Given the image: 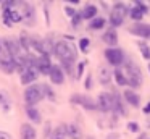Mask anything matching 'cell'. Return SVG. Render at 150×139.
Returning a JSON list of instances; mask_svg holds the SVG:
<instances>
[{"instance_id":"6da1fadb","label":"cell","mask_w":150,"mask_h":139,"mask_svg":"<svg viewBox=\"0 0 150 139\" xmlns=\"http://www.w3.org/2000/svg\"><path fill=\"white\" fill-rule=\"evenodd\" d=\"M124 70H126V76H127V86L132 87V91L139 89L142 86V81H144L140 66L132 58H126V61H124Z\"/></svg>"},{"instance_id":"7a4b0ae2","label":"cell","mask_w":150,"mask_h":139,"mask_svg":"<svg viewBox=\"0 0 150 139\" xmlns=\"http://www.w3.org/2000/svg\"><path fill=\"white\" fill-rule=\"evenodd\" d=\"M55 55L62 61H65V60H74L76 61L78 52L73 47V44H69L66 41H58V42H55Z\"/></svg>"},{"instance_id":"3957f363","label":"cell","mask_w":150,"mask_h":139,"mask_svg":"<svg viewBox=\"0 0 150 139\" xmlns=\"http://www.w3.org/2000/svg\"><path fill=\"white\" fill-rule=\"evenodd\" d=\"M103 55H105L108 63L115 68H121V65H124V61H126V55H124L123 48H118V47L105 48Z\"/></svg>"},{"instance_id":"277c9868","label":"cell","mask_w":150,"mask_h":139,"mask_svg":"<svg viewBox=\"0 0 150 139\" xmlns=\"http://www.w3.org/2000/svg\"><path fill=\"white\" fill-rule=\"evenodd\" d=\"M44 97L42 84H33L24 91V100H26L28 107H34L37 102H40Z\"/></svg>"},{"instance_id":"5b68a950","label":"cell","mask_w":150,"mask_h":139,"mask_svg":"<svg viewBox=\"0 0 150 139\" xmlns=\"http://www.w3.org/2000/svg\"><path fill=\"white\" fill-rule=\"evenodd\" d=\"M69 102L74 103V105H81L82 108L89 110V112H94V110L98 108L97 100H94L92 97L86 96V94H73L71 99H69Z\"/></svg>"},{"instance_id":"8992f818","label":"cell","mask_w":150,"mask_h":139,"mask_svg":"<svg viewBox=\"0 0 150 139\" xmlns=\"http://www.w3.org/2000/svg\"><path fill=\"white\" fill-rule=\"evenodd\" d=\"M97 105L98 110L102 113H108V112H113V92H100L97 97Z\"/></svg>"},{"instance_id":"52a82bcc","label":"cell","mask_w":150,"mask_h":139,"mask_svg":"<svg viewBox=\"0 0 150 139\" xmlns=\"http://www.w3.org/2000/svg\"><path fill=\"white\" fill-rule=\"evenodd\" d=\"M20 13H21V18H23V21L26 23L28 26H33V24H34V21H36V10H34L33 5L23 2V3H21Z\"/></svg>"},{"instance_id":"ba28073f","label":"cell","mask_w":150,"mask_h":139,"mask_svg":"<svg viewBox=\"0 0 150 139\" xmlns=\"http://www.w3.org/2000/svg\"><path fill=\"white\" fill-rule=\"evenodd\" d=\"M129 10H131V8H129ZM129 10H116V8L111 10V11H110V18H108L111 28H118V26L123 24L126 15H129Z\"/></svg>"},{"instance_id":"9c48e42d","label":"cell","mask_w":150,"mask_h":139,"mask_svg":"<svg viewBox=\"0 0 150 139\" xmlns=\"http://www.w3.org/2000/svg\"><path fill=\"white\" fill-rule=\"evenodd\" d=\"M2 45H4L5 52H7V55H10V57H20L21 55V45L20 42H16L15 39H4L2 41Z\"/></svg>"},{"instance_id":"30bf717a","label":"cell","mask_w":150,"mask_h":139,"mask_svg":"<svg viewBox=\"0 0 150 139\" xmlns=\"http://www.w3.org/2000/svg\"><path fill=\"white\" fill-rule=\"evenodd\" d=\"M129 32L140 39H150V24L145 23H136L129 28Z\"/></svg>"},{"instance_id":"8fae6325","label":"cell","mask_w":150,"mask_h":139,"mask_svg":"<svg viewBox=\"0 0 150 139\" xmlns=\"http://www.w3.org/2000/svg\"><path fill=\"white\" fill-rule=\"evenodd\" d=\"M113 112L116 115H121V116H127V110L124 107V100H123V96H121L118 91H113Z\"/></svg>"},{"instance_id":"7c38bea8","label":"cell","mask_w":150,"mask_h":139,"mask_svg":"<svg viewBox=\"0 0 150 139\" xmlns=\"http://www.w3.org/2000/svg\"><path fill=\"white\" fill-rule=\"evenodd\" d=\"M52 61H50V57H45V55H40V57H37V63H36V68L39 73L42 74H50V71H52Z\"/></svg>"},{"instance_id":"4fadbf2b","label":"cell","mask_w":150,"mask_h":139,"mask_svg":"<svg viewBox=\"0 0 150 139\" xmlns=\"http://www.w3.org/2000/svg\"><path fill=\"white\" fill-rule=\"evenodd\" d=\"M123 99L126 100L132 108H139V107H140V96L136 92V91H132V89H126V91H124V92H123Z\"/></svg>"},{"instance_id":"5bb4252c","label":"cell","mask_w":150,"mask_h":139,"mask_svg":"<svg viewBox=\"0 0 150 139\" xmlns=\"http://www.w3.org/2000/svg\"><path fill=\"white\" fill-rule=\"evenodd\" d=\"M21 13L20 10H4V23L7 26H11L13 23L21 21Z\"/></svg>"},{"instance_id":"9a60e30c","label":"cell","mask_w":150,"mask_h":139,"mask_svg":"<svg viewBox=\"0 0 150 139\" xmlns=\"http://www.w3.org/2000/svg\"><path fill=\"white\" fill-rule=\"evenodd\" d=\"M49 76H50V81H52L53 84H63L65 83V71H63L62 66H58V65H53Z\"/></svg>"},{"instance_id":"2e32d148","label":"cell","mask_w":150,"mask_h":139,"mask_svg":"<svg viewBox=\"0 0 150 139\" xmlns=\"http://www.w3.org/2000/svg\"><path fill=\"white\" fill-rule=\"evenodd\" d=\"M102 41H103L107 45H110V47L113 48L115 45L118 44V32H116V29H115V28L107 29V31L103 32V36H102Z\"/></svg>"},{"instance_id":"e0dca14e","label":"cell","mask_w":150,"mask_h":139,"mask_svg":"<svg viewBox=\"0 0 150 139\" xmlns=\"http://www.w3.org/2000/svg\"><path fill=\"white\" fill-rule=\"evenodd\" d=\"M37 76H39V71H37V68H28V70H24L23 73H21V83L23 84H31L34 83V81L37 79Z\"/></svg>"},{"instance_id":"ac0fdd59","label":"cell","mask_w":150,"mask_h":139,"mask_svg":"<svg viewBox=\"0 0 150 139\" xmlns=\"http://www.w3.org/2000/svg\"><path fill=\"white\" fill-rule=\"evenodd\" d=\"M0 68L5 71V73H11V71L16 70V63H15V58L10 55H5V57H0Z\"/></svg>"},{"instance_id":"d6986e66","label":"cell","mask_w":150,"mask_h":139,"mask_svg":"<svg viewBox=\"0 0 150 139\" xmlns=\"http://www.w3.org/2000/svg\"><path fill=\"white\" fill-rule=\"evenodd\" d=\"M97 11H98L97 5H94V3H87V5L81 10L82 19H89V21H92L94 18H97Z\"/></svg>"},{"instance_id":"ffe728a7","label":"cell","mask_w":150,"mask_h":139,"mask_svg":"<svg viewBox=\"0 0 150 139\" xmlns=\"http://www.w3.org/2000/svg\"><path fill=\"white\" fill-rule=\"evenodd\" d=\"M111 78H113V73L108 70L107 66H100V71H98V83L102 86H108L111 83Z\"/></svg>"},{"instance_id":"44dd1931","label":"cell","mask_w":150,"mask_h":139,"mask_svg":"<svg viewBox=\"0 0 150 139\" xmlns=\"http://www.w3.org/2000/svg\"><path fill=\"white\" fill-rule=\"evenodd\" d=\"M21 139H36V129L29 123L21 125Z\"/></svg>"},{"instance_id":"7402d4cb","label":"cell","mask_w":150,"mask_h":139,"mask_svg":"<svg viewBox=\"0 0 150 139\" xmlns=\"http://www.w3.org/2000/svg\"><path fill=\"white\" fill-rule=\"evenodd\" d=\"M113 78H115V81H116V84L120 87H123V86H127V76H126V73H124L121 68H115V71H113Z\"/></svg>"},{"instance_id":"603a6c76","label":"cell","mask_w":150,"mask_h":139,"mask_svg":"<svg viewBox=\"0 0 150 139\" xmlns=\"http://www.w3.org/2000/svg\"><path fill=\"white\" fill-rule=\"evenodd\" d=\"M50 139H68V125H60L53 129Z\"/></svg>"},{"instance_id":"cb8c5ba5","label":"cell","mask_w":150,"mask_h":139,"mask_svg":"<svg viewBox=\"0 0 150 139\" xmlns=\"http://www.w3.org/2000/svg\"><path fill=\"white\" fill-rule=\"evenodd\" d=\"M82 133H81V128L74 123L68 125V139H81Z\"/></svg>"},{"instance_id":"d4e9b609","label":"cell","mask_w":150,"mask_h":139,"mask_svg":"<svg viewBox=\"0 0 150 139\" xmlns=\"http://www.w3.org/2000/svg\"><path fill=\"white\" fill-rule=\"evenodd\" d=\"M26 115L31 121L34 123H40V113L36 107H26Z\"/></svg>"},{"instance_id":"484cf974","label":"cell","mask_w":150,"mask_h":139,"mask_svg":"<svg viewBox=\"0 0 150 139\" xmlns=\"http://www.w3.org/2000/svg\"><path fill=\"white\" fill-rule=\"evenodd\" d=\"M62 70L65 73L71 74V76H76V71H74V60H65L62 61Z\"/></svg>"},{"instance_id":"4316f807","label":"cell","mask_w":150,"mask_h":139,"mask_svg":"<svg viewBox=\"0 0 150 139\" xmlns=\"http://www.w3.org/2000/svg\"><path fill=\"white\" fill-rule=\"evenodd\" d=\"M105 23H107V19L105 18H100V16H97V18H94L91 23H89V29H103L105 28Z\"/></svg>"},{"instance_id":"83f0119b","label":"cell","mask_w":150,"mask_h":139,"mask_svg":"<svg viewBox=\"0 0 150 139\" xmlns=\"http://www.w3.org/2000/svg\"><path fill=\"white\" fill-rule=\"evenodd\" d=\"M0 105L4 107V110L5 112H8L10 110V96H8L5 91H0Z\"/></svg>"},{"instance_id":"f1b7e54d","label":"cell","mask_w":150,"mask_h":139,"mask_svg":"<svg viewBox=\"0 0 150 139\" xmlns=\"http://www.w3.org/2000/svg\"><path fill=\"white\" fill-rule=\"evenodd\" d=\"M137 45H139V48H140V53H142V57L145 58V60L150 61V47H149V45H147L144 41H139V42H137Z\"/></svg>"},{"instance_id":"f546056e","label":"cell","mask_w":150,"mask_h":139,"mask_svg":"<svg viewBox=\"0 0 150 139\" xmlns=\"http://www.w3.org/2000/svg\"><path fill=\"white\" fill-rule=\"evenodd\" d=\"M129 16L134 19V21H142V18H144V13L140 11V10L137 8L136 5H134V6H131V10H129Z\"/></svg>"},{"instance_id":"4dcf8cb0","label":"cell","mask_w":150,"mask_h":139,"mask_svg":"<svg viewBox=\"0 0 150 139\" xmlns=\"http://www.w3.org/2000/svg\"><path fill=\"white\" fill-rule=\"evenodd\" d=\"M89 45H91V41H89L87 37H82L81 41H79V48H81V52H84V53L89 52Z\"/></svg>"},{"instance_id":"1f68e13d","label":"cell","mask_w":150,"mask_h":139,"mask_svg":"<svg viewBox=\"0 0 150 139\" xmlns=\"http://www.w3.org/2000/svg\"><path fill=\"white\" fill-rule=\"evenodd\" d=\"M84 68H86V61H79L78 66H76V79H81L82 73H84Z\"/></svg>"},{"instance_id":"d6a6232c","label":"cell","mask_w":150,"mask_h":139,"mask_svg":"<svg viewBox=\"0 0 150 139\" xmlns=\"http://www.w3.org/2000/svg\"><path fill=\"white\" fill-rule=\"evenodd\" d=\"M42 91H44V96H47L50 100H55V94H53V91L47 84H42Z\"/></svg>"},{"instance_id":"836d02e7","label":"cell","mask_w":150,"mask_h":139,"mask_svg":"<svg viewBox=\"0 0 150 139\" xmlns=\"http://www.w3.org/2000/svg\"><path fill=\"white\" fill-rule=\"evenodd\" d=\"M127 131H131V133H139V131H140L139 123H137V121H129V123H127Z\"/></svg>"},{"instance_id":"e575fe53","label":"cell","mask_w":150,"mask_h":139,"mask_svg":"<svg viewBox=\"0 0 150 139\" xmlns=\"http://www.w3.org/2000/svg\"><path fill=\"white\" fill-rule=\"evenodd\" d=\"M134 5H136L137 8H139L140 11L144 13V15H145V13H149V6H147L144 2H140V0H136V2H134Z\"/></svg>"},{"instance_id":"d590c367","label":"cell","mask_w":150,"mask_h":139,"mask_svg":"<svg viewBox=\"0 0 150 139\" xmlns=\"http://www.w3.org/2000/svg\"><path fill=\"white\" fill-rule=\"evenodd\" d=\"M81 19H82V15H81V11H78V15L71 18V24H73V28H79V23H81Z\"/></svg>"},{"instance_id":"8d00e7d4","label":"cell","mask_w":150,"mask_h":139,"mask_svg":"<svg viewBox=\"0 0 150 139\" xmlns=\"http://www.w3.org/2000/svg\"><path fill=\"white\" fill-rule=\"evenodd\" d=\"M65 13L69 16V18H73V16L78 15V11H76V10L73 8V6H65Z\"/></svg>"},{"instance_id":"74e56055","label":"cell","mask_w":150,"mask_h":139,"mask_svg":"<svg viewBox=\"0 0 150 139\" xmlns=\"http://www.w3.org/2000/svg\"><path fill=\"white\" fill-rule=\"evenodd\" d=\"M84 86H86V89H92V76L91 74H87V78L84 81Z\"/></svg>"},{"instance_id":"f35d334b","label":"cell","mask_w":150,"mask_h":139,"mask_svg":"<svg viewBox=\"0 0 150 139\" xmlns=\"http://www.w3.org/2000/svg\"><path fill=\"white\" fill-rule=\"evenodd\" d=\"M0 139H11V136L5 131H0Z\"/></svg>"},{"instance_id":"ab89813d","label":"cell","mask_w":150,"mask_h":139,"mask_svg":"<svg viewBox=\"0 0 150 139\" xmlns=\"http://www.w3.org/2000/svg\"><path fill=\"white\" fill-rule=\"evenodd\" d=\"M107 139H120V134H118V133H110V134L107 136Z\"/></svg>"},{"instance_id":"60d3db41","label":"cell","mask_w":150,"mask_h":139,"mask_svg":"<svg viewBox=\"0 0 150 139\" xmlns=\"http://www.w3.org/2000/svg\"><path fill=\"white\" fill-rule=\"evenodd\" d=\"M144 113H145V115H150V102L144 107Z\"/></svg>"},{"instance_id":"b9f144b4","label":"cell","mask_w":150,"mask_h":139,"mask_svg":"<svg viewBox=\"0 0 150 139\" xmlns=\"http://www.w3.org/2000/svg\"><path fill=\"white\" fill-rule=\"evenodd\" d=\"M137 139H147V134H145V133H140L139 138H137Z\"/></svg>"},{"instance_id":"7bdbcfd3","label":"cell","mask_w":150,"mask_h":139,"mask_svg":"<svg viewBox=\"0 0 150 139\" xmlns=\"http://www.w3.org/2000/svg\"><path fill=\"white\" fill-rule=\"evenodd\" d=\"M2 50H4V45H2V41H0V53H2Z\"/></svg>"},{"instance_id":"ee69618b","label":"cell","mask_w":150,"mask_h":139,"mask_svg":"<svg viewBox=\"0 0 150 139\" xmlns=\"http://www.w3.org/2000/svg\"><path fill=\"white\" fill-rule=\"evenodd\" d=\"M87 139H94V138H91V136H89V138H87Z\"/></svg>"},{"instance_id":"f6af8a7d","label":"cell","mask_w":150,"mask_h":139,"mask_svg":"<svg viewBox=\"0 0 150 139\" xmlns=\"http://www.w3.org/2000/svg\"><path fill=\"white\" fill-rule=\"evenodd\" d=\"M149 71H150V63H149Z\"/></svg>"},{"instance_id":"bcb514c9","label":"cell","mask_w":150,"mask_h":139,"mask_svg":"<svg viewBox=\"0 0 150 139\" xmlns=\"http://www.w3.org/2000/svg\"><path fill=\"white\" fill-rule=\"evenodd\" d=\"M149 128H150V123H149Z\"/></svg>"}]
</instances>
